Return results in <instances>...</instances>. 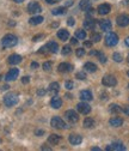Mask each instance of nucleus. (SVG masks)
Returning a JSON list of instances; mask_svg holds the SVG:
<instances>
[{
    "label": "nucleus",
    "mask_w": 129,
    "mask_h": 151,
    "mask_svg": "<svg viewBox=\"0 0 129 151\" xmlns=\"http://www.w3.org/2000/svg\"><path fill=\"white\" fill-rule=\"evenodd\" d=\"M71 5H73V0H68L66 3V6H71Z\"/></svg>",
    "instance_id": "obj_48"
},
{
    "label": "nucleus",
    "mask_w": 129,
    "mask_h": 151,
    "mask_svg": "<svg viewBox=\"0 0 129 151\" xmlns=\"http://www.w3.org/2000/svg\"><path fill=\"white\" fill-rule=\"evenodd\" d=\"M80 99L83 100V101H91L92 100V93H91V91H88V90H83L81 92H80Z\"/></svg>",
    "instance_id": "obj_19"
},
{
    "label": "nucleus",
    "mask_w": 129,
    "mask_h": 151,
    "mask_svg": "<svg viewBox=\"0 0 129 151\" xmlns=\"http://www.w3.org/2000/svg\"><path fill=\"white\" fill-rule=\"evenodd\" d=\"M48 4H54V3H58V0H47Z\"/></svg>",
    "instance_id": "obj_49"
},
{
    "label": "nucleus",
    "mask_w": 129,
    "mask_h": 151,
    "mask_svg": "<svg viewBox=\"0 0 129 151\" xmlns=\"http://www.w3.org/2000/svg\"><path fill=\"white\" fill-rule=\"evenodd\" d=\"M18 74H19V70L18 68H11L7 73H6V76H5V79L7 81V82H11V81H14L17 77H18Z\"/></svg>",
    "instance_id": "obj_9"
},
{
    "label": "nucleus",
    "mask_w": 129,
    "mask_h": 151,
    "mask_svg": "<svg viewBox=\"0 0 129 151\" xmlns=\"http://www.w3.org/2000/svg\"><path fill=\"white\" fill-rule=\"evenodd\" d=\"M42 150H50V147H47V146H42Z\"/></svg>",
    "instance_id": "obj_56"
},
{
    "label": "nucleus",
    "mask_w": 129,
    "mask_h": 151,
    "mask_svg": "<svg viewBox=\"0 0 129 151\" xmlns=\"http://www.w3.org/2000/svg\"><path fill=\"white\" fill-rule=\"evenodd\" d=\"M76 37L77 39H79V40H85V37H86V32H85V30H77V32H76Z\"/></svg>",
    "instance_id": "obj_30"
},
{
    "label": "nucleus",
    "mask_w": 129,
    "mask_h": 151,
    "mask_svg": "<svg viewBox=\"0 0 129 151\" xmlns=\"http://www.w3.org/2000/svg\"><path fill=\"white\" fill-rule=\"evenodd\" d=\"M58 37H59L60 40H62V41H67V40L69 39V34H68L67 30L61 29V30L58 31Z\"/></svg>",
    "instance_id": "obj_23"
},
{
    "label": "nucleus",
    "mask_w": 129,
    "mask_h": 151,
    "mask_svg": "<svg viewBox=\"0 0 129 151\" xmlns=\"http://www.w3.org/2000/svg\"><path fill=\"white\" fill-rule=\"evenodd\" d=\"M58 25H59V24H58V23H53V24H51V27H55V28H56V27H58Z\"/></svg>",
    "instance_id": "obj_58"
},
{
    "label": "nucleus",
    "mask_w": 129,
    "mask_h": 151,
    "mask_svg": "<svg viewBox=\"0 0 129 151\" xmlns=\"http://www.w3.org/2000/svg\"><path fill=\"white\" fill-rule=\"evenodd\" d=\"M0 142H1V140H0Z\"/></svg>",
    "instance_id": "obj_63"
},
{
    "label": "nucleus",
    "mask_w": 129,
    "mask_h": 151,
    "mask_svg": "<svg viewBox=\"0 0 129 151\" xmlns=\"http://www.w3.org/2000/svg\"><path fill=\"white\" fill-rule=\"evenodd\" d=\"M71 71H73V65L67 64V63H62V64L59 65V72L67 73V72H71Z\"/></svg>",
    "instance_id": "obj_13"
},
{
    "label": "nucleus",
    "mask_w": 129,
    "mask_h": 151,
    "mask_svg": "<svg viewBox=\"0 0 129 151\" xmlns=\"http://www.w3.org/2000/svg\"><path fill=\"white\" fill-rule=\"evenodd\" d=\"M116 22H117L118 27H122V28L123 27H128L129 25V14H121V16H118Z\"/></svg>",
    "instance_id": "obj_6"
},
{
    "label": "nucleus",
    "mask_w": 129,
    "mask_h": 151,
    "mask_svg": "<svg viewBox=\"0 0 129 151\" xmlns=\"http://www.w3.org/2000/svg\"><path fill=\"white\" fill-rule=\"evenodd\" d=\"M61 104H62V100H61L60 97H58V96H54V97L51 99V101H50V106H51L54 109H59V108L61 107Z\"/></svg>",
    "instance_id": "obj_17"
},
{
    "label": "nucleus",
    "mask_w": 129,
    "mask_h": 151,
    "mask_svg": "<svg viewBox=\"0 0 129 151\" xmlns=\"http://www.w3.org/2000/svg\"><path fill=\"white\" fill-rule=\"evenodd\" d=\"M43 37H44V35H43V34H40V35L33 36V39H32V40H33L35 42H37V41H40L41 39H43Z\"/></svg>",
    "instance_id": "obj_40"
},
{
    "label": "nucleus",
    "mask_w": 129,
    "mask_h": 151,
    "mask_svg": "<svg viewBox=\"0 0 129 151\" xmlns=\"http://www.w3.org/2000/svg\"><path fill=\"white\" fill-rule=\"evenodd\" d=\"M51 13L54 16H60V14H65L66 13V9L65 7H58V9H54L51 11Z\"/></svg>",
    "instance_id": "obj_28"
},
{
    "label": "nucleus",
    "mask_w": 129,
    "mask_h": 151,
    "mask_svg": "<svg viewBox=\"0 0 129 151\" xmlns=\"http://www.w3.org/2000/svg\"><path fill=\"white\" fill-rule=\"evenodd\" d=\"M96 27V19H92V18H87L84 22V29L85 30H93Z\"/></svg>",
    "instance_id": "obj_11"
},
{
    "label": "nucleus",
    "mask_w": 129,
    "mask_h": 151,
    "mask_svg": "<svg viewBox=\"0 0 129 151\" xmlns=\"http://www.w3.org/2000/svg\"><path fill=\"white\" fill-rule=\"evenodd\" d=\"M71 52H72V49H71L69 46H65V47L62 48V55H68Z\"/></svg>",
    "instance_id": "obj_35"
},
{
    "label": "nucleus",
    "mask_w": 129,
    "mask_h": 151,
    "mask_svg": "<svg viewBox=\"0 0 129 151\" xmlns=\"http://www.w3.org/2000/svg\"><path fill=\"white\" fill-rule=\"evenodd\" d=\"M22 82H23L24 84H28V83H29V77H23V78H22Z\"/></svg>",
    "instance_id": "obj_46"
},
{
    "label": "nucleus",
    "mask_w": 129,
    "mask_h": 151,
    "mask_svg": "<svg viewBox=\"0 0 129 151\" xmlns=\"http://www.w3.org/2000/svg\"><path fill=\"white\" fill-rule=\"evenodd\" d=\"M65 116H66V119L69 121V122H77L78 120H79V116H78V114L74 111V110H67L66 113H65Z\"/></svg>",
    "instance_id": "obj_8"
},
{
    "label": "nucleus",
    "mask_w": 129,
    "mask_h": 151,
    "mask_svg": "<svg viewBox=\"0 0 129 151\" xmlns=\"http://www.w3.org/2000/svg\"><path fill=\"white\" fill-rule=\"evenodd\" d=\"M77 78L80 79V81H85L86 79V74L84 72H78L77 73Z\"/></svg>",
    "instance_id": "obj_36"
},
{
    "label": "nucleus",
    "mask_w": 129,
    "mask_h": 151,
    "mask_svg": "<svg viewBox=\"0 0 129 151\" xmlns=\"http://www.w3.org/2000/svg\"><path fill=\"white\" fill-rule=\"evenodd\" d=\"M122 109H121V107L118 106V104H111L110 106V111L111 113H115V114H117V113H120Z\"/></svg>",
    "instance_id": "obj_31"
},
{
    "label": "nucleus",
    "mask_w": 129,
    "mask_h": 151,
    "mask_svg": "<svg viewBox=\"0 0 129 151\" xmlns=\"http://www.w3.org/2000/svg\"><path fill=\"white\" fill-rule=\"evenodd\" d=\"M68 140H69V143L72 145H79L83 142V138L79 134H71L69 138H68Z\"/></svg>",
    "instance_id": "obj_15"
},
{
    "label": "nucleus",
    "mask_w": 129,
    "mask_h": 151,
    "mask_svg": "<svg viewBox=\"0 0 129 151\" xmlns=\"http://www.w3.org/2000/svg\"><path fill=\"white\" fill-rule=\"evenodd\" d=\"M98 54V52H96V50H91L90 52V55H97Z\"/></svg>",
    "instance_id": "obj_51"
},
{
    "label": "nucleus",
    "mask_w": 129,
    "mask_h": 151,
    "mask_svg": "<svg viewBox=\"0 0 129 151\" xmlns=\"http://www.w3.org/2000/svg\"><path fill=\"white\" fill-rule=\"evenodd\" d=\"M61 140V137L59 134H50L49 138H48V142L51 144V145H58Z\"/></svg>",
    "instance_id": "obj_20"
},
{
    "label": "nucleus",
    "mask_w": 129,
    "mask_h": 151,
    "mask_svg": "<svg viewBox=\"0 0 129 151\" xmlns=\"http://www.w3.org/2000/svg\"><path fill=\"white\" fill-rule=\"evenodd\" d=\"M65 86H66V89L72 90L73 88H74V84H73V82H71V81H67V82L65 83Z\"/></svg>",
    "instance_id": "obj_37"
},
{
    "label": "nucleus",
    "mask_w": 129,
    "mask_h": 151,
    "mask_svg": "<svg viewBox=\"0 0 129 151\" xmlns=\"http://www.w3.org/2000/svg\"><path fill=\"white\" fill-rule=\"evenodd\" d=\"M92 150H93V151H99L100 149L99 147H92Z\"/></svg>",
    "instance_id": "obj_55"
},
{
    "label": "nucleus",
    "mask_w": 129,
    "mask_h": 151,
    "mask_svg": "<svg viewBox=\"0 0 129 151\" xmlns=\"http://www.w3.org/2000/svg\"><path fill=\"white\" fill-rule=\"evenodd\" d=\"M109 124L111 125L113 127H120V126H122L123 120H122L121 118L115 116V118H113V119H110V120H109Z\"/></svg>",
    "instance_id": "obj_21"
},
{
    "label": "nucleus",
    "mask_w": 129,
    "mask_h": 151,
    "mask_svg": "<svg viewBox=\"0 0 129 151\" xmlns=\"http://www.w3.org/2000/svg\"><path fill=\"white\" fill-rule=\"evenodd\" d=\"M125 45H127V46L129 47V36H128V37H127V39H125Z\"/></svg>",
    "instance_id": "obj_54"
},
{
    "label": "nucleus",
    "mask_w": 129,
    "mask_h": 151,
    "mask_svg": "<svg viewBox=\"0 0 129 151\" xmlns=\"http://www.w3.org/2000/svg\"><path fill=\"white\" fill-rule=\"evenodd\" d=\"M106 150L110 151V150H115V151H123L125 150V146L122 144V143H114L111 145H109L106 146Z\"/></svg>",
    "instance_id": "obj_12"
},
{
    "label": "nucleus",
    "mask_w": 129,
    "mask_h": 151,
    "mask_svg": "<svg viewBox=\"0 0 129 151\" xmlns=\"http://www.w3.org/2000/svg\"><path fill=\"white\" fill-rule=\"evenodd\" d=\"M77 109H78L79 113H81V114H88V113L91 111V107H90L85 101L80 102V103L77 106Z\"/></svg>",
    "instance_id": "obj_10"
},
{
    "label": "nucleus",
    "mask_w": 129,
    "mask_h": 151,
    "mask_svg": "<svg viewBox=\"0 0 129 151\" xmlns=\"http://www.w3.org/2000/svg\"><path fill=\"white\" fill-rule=\"evenodd\" d=\"M127 74H128V77H129V71H128V73H127Z\"/></svg>",
    "instance_id": "obj_60"
},
{
    "label": "nucleus",
    "mask_w": 129,
    "mask_h": 151,
    "mask_svg": "<svg viewBox=\"0 0 129 151\" xmlns=\"http://www.w3.org/2000/svg\"><path fill=\"white\" fill-rule=\"evenodd\" d=\"M50 124H51V126H53V127L59 128V129H63V128H66V127H67V125L65 124V121H63L61 118H59V116H54V118L51 119Z\"/></svg>",
    "instance_id": "obj_4"
},
{
    "label": "nucleus",
    "mask_w": 129,
    "mask_h": 151,
    "mask_svg": "<svg viewBox=\"0 0 129 151\" xmlns=\"http://www.w3.org/2000/svg\"><path fill=\"white\" fill-rule=\"evenodd\" d=\"M92 43H93L92 41H85V42H84V46H85V47H92Z\"/></svg>",
    "instance_id": "obj_45"
},
{
    "label": "nucleus",
    "mask_w": 129,
    "mask_h": 151,
    "mask_svg": "<svg viewBox=\"0 0 129 151\" xmlns=\"http://www.w3.org/2000/svg\"><path fill=\"white\" fill-rule=\"evenodd\" d=\"M106 96H108L106 93H103V95H100V99H103V100H106V99H108Z\"/></svg>",
    "instance_id": "obj_52"
},
{
    "label": "nucleus",
    "mask_w": 129,
    "mask_h": 151,
    "mask_svg": "<svg viewBox=\"0 0 129 151\" xmlns=\"http://www.w3.org/2000/svg\"><path fill=\"white\" fill-rule=\"evenodd\" d=\"M88 7H90V1L88 0H81L80 1V9H83V11H85Z\"/></svg>",
    "instance_id": "obj_32"
},
{
    "label": "nucleus",
    "mask_w": 129,
    "mask_h": 151,
    "mask_svg": "<svg viewBox=\"0 0 129 151\" xmlns=\"http://www.w3.org/2000/svg\"><path fill=\"white\" fill-rule=\"evenodd\" d=\"M118 43V36L115 32H109L105 37V45L108 47H114Z\"/></svg>",
    "instance_id": "obj_3"
},
{
    "label": "nucleus",
    "mask_w": 129,
    "mask_h": 151,
    "mask_svg": "<svg viewBox=\"0 0 129 151\" xmlns=\"http://www.w3.org/2000/svg\"><path fill=\"white\" fill-rule=\"evenodd\" d=\"M47 48H48V52L50 53H56L59 50V45L56 42H49L47 45Z\"/></svg>",
    "instance_id": "obj_25"
},
{
    "label": "nucleus",
    "mask_w": 129,
    "mask_h": 151,
    "mask_svg": "<svg viewBox=\"0 0 129 151\" xmlns=\"http://www.w3.org/2000/svg\"><path fill=\"white\" fill-rule=\"evenodd\" d=\"M59 90H60V85H59V83H56V82H54V83H51V84L49 85V92L51 93L53 96H54Z\"/></svg>",
    "instance_id": "obj_24"
},
{
    "label": "nucleus",
    "mask_w": 129,
    "mask_h": 151,
    "mask_svg": "<svg viewBox=\"0 0 129 151\" xmlns=\"http://www.w3.org/2000/svg\"><path fill=\"white\" fill-rule=\"evenodd\" d=\"M4 103L6 107H13L18 103V95L14 92H10L4 97Z\"/></svg>",
    "instance_id": "obj_2"
},
{
    "label": "nucleus",
    "mask_w": 129,
    "mask_h": 151,
    "mask_svg": "<svg viewBox=\"0 0 129 151\" xmlns=\"http://www.w3.org/2000/svg\"><path fill=\"white\" fill-rule=\"evenodd\" d=\"M71 43H72V45H77V43H78V41H77L76 39H72V40H71Z\"/></svg>",
    "instance_id": "obj_50"
},
{
    "label": "nucleus",
    "mask_w": 129,
    "mask_h": 151,
    "mask_svg": "<svg viewBox=\"0 0 129 151\" xmlns=\"http://www.w3.org/2000/svg\"><path fill=\"white\" fill-rule=\"evenodd\" d=\"M42 22H43V17H41V16H35V17H31L29 19V23L31 25H38Z\"/></svg>",
    "instance_id": "obj_22"
},
{
    "label": "nucleus",
    "mask_w": 129,
    "mask_h": 151,
    "mask_svg": "<svg viewBox=\"0 0 129 151\" xmlns=\"http://www.w3.org/2000/svg\"><path fill=\"white\" fill-rule=\"evenodd\" d=\"M110 11H111V7H110L109 4H102L98 6V13L99 14H108Z\"/></svg>",
    "instance_id": "obj_18"
},
{
    "label": "nucleus",
    "mask_w": 129,
    "mask_h": 151,
    "mask_svg": "<svg viewBox=\"0 0 129 151\" xmlns=\"http://www.w3.org/2000/svg\"><path fill=\"white\" fill-rule=\"evenodd\" d=\"M37 95H38V96H44V95H46V90H44V89L37 90Z\"/></svg>",
    "instance_id": "obj_42"
},
{
    "label": "nucleus",
    "mask_w": 129,
    "mask_h": 151,
    "mask_svg": "<svg viewBox=\"0 0 129 151\" xmlns=\"http://www.w3.org/2000/svg\"><path fill=\"white\" fill-rule=\"evenodd\" d=\"M21 61H22V56L18 54H12L9 56V64H11V65H17Z\"/></svg>",
    "instance_id": "obj_16"
},
{
    "label": "nucleus",
    "mask_w": 129,
    "mask_h": 151,
    "mask_svg": "<svg viewBox=\"0 0 129 151\" xmlns=\"http://www.w3.org/2000/svg\"><path fill=\"white\" fill-rule=\"evenodd\" d=\"M100 40H102L100 34H98V32H92V35H91V41H92V42H99Z\"/></svg>",
    "instance_id": "obj_29"
},
{
    "label": "nucleus",
    "mask_w": 129,
    "mask_h": 151,
    "mask_svg": "<svg viewBox=\"0 0 129 151\" xmlns=\"http://www.w3.org/2000/svg\"><path fill=\"white\" fill-rule=\"evenodd\" d=\"M113 59H114L116 63H121V61H122V55H121L120 53H114Z\"/></svg>",
    "instance_id": "obj_34"
},
{
    "label": "nucleus",
    "mask_w": 129,
    "mask_h": 151,
    "mask_svg": "<svg viewBox=\"0 0 129 151\" xmlns=\"http://www.w3.org/2000/svg\"><path fill=\"white\" fill-rule=\"evenodd\" d=\"M9 88H10V86H9V85H7V84H6V85H4V86H3V88H1V90H7V89H9Z\"/></svg>",
    "instance_id": "obj_53"
},
{
    "label": "nucleus",
    "mask_w": 129,
    "mask_h": 151,
    "mask_svg": "<svg viewBox=\"0 0 129 151\" xmlns=\"http://www.w3.org/2000/svg\"><path fill=\"white\" fill-rule=\"evenodd\" d=\"M1 78H3V77H1V76H0V81H1Z\"/></svg>",
    "instance_id": "obj_59"
},
{
    "label": "nucleus",
    "mask_w": 129,
    "mask_h": 151,
    "mask_svg": "<svg viewBox=\"0 0 129 151\" xmlns=\"http://www.w3.org/2000/svg\"><path fill=\"white\" fill-rule=\"evenodd\" d=\"M128 61H129V55H128Z\"/></svg>",
    "instance_id": "obj_61"
},
{
    "label": "nucleus",
    "mask_w": 129,
    "mask_h": 151,
    "mask_svg": "<svg viewBox=\"0 0 129 151\" xmlns=\"http://www.w3.org/2000/svg\"><path fill=\"white\" fill-rule=\"evenodd\" d=\"M122 110H123V111L127 115H129V106H124V107L122 108Z\"/></svg>",
    "instance_id": "obj_44"
},
{
    "label": "nucleus",
    "mask_w": 129,
    "mask_h": 151,
    "mask_svg": "<svg viewBox=\"0 0 129 151\" xmlns=\"http://www.w3.org/2000/svg\"><path fill=\"white\" fill-rule=\"evenodd\" d=\"M50 68H51V63L50 61H47V63L43 64V70L44 71H50Z\"/></svg>",
    "instance_id": "obj_38"
},
{
    "label": "nucleus",
    "mask_w": 129,
    "mask_h": 151,
    "mask_svg": "<svg viewBox=\"0 0 129 151\" xmlns=\"http://www.w3.org/2000/svg\"><path fill=\"white\" fill-rule=\"evenodd\" d=\"M58 1H59V0H58Z\"/></svg>",
    "instance_id": "obj_64"
},
{
    "label": "nucleus",
    "mask_w": 129,
    "mask_h": 151,
    "mask_svg": "<svg viewBox=\"0 0 129 151\" xmlns=\"http://www.w3.org/2000/svg\"><path fill=\"white\" fill-rule=\"evenodd\" d=\"M42 11V7H41V5L38 4V3H30L29 5H28V12H30V13H32V14H36V13H40Z\"/></svg>",
    "instance_id": "obj_7"
},
{
    "label": "nucleus",
    "mask_w": 129,
    "mask_h": 151,
    "mask_svg": "<svg viewBox=\"0 0 129 151\" xmlns=\"http://www.w3.org/2000/svg\"><path fill=\"white\" fill-rule=\"evenodd\" d=\"M97 56H98V59H99V61H100L102 64H105V63H106V56H105L104 53H99V52H98Z\"/></svg>",
    "instance_id": "obj_33"
},
{
    "label": "nucleus",
    "mask_w": 129,
    "mask_h": 151,
    "mask_svg": "<svg viewBox=\"0 0 129 151\" xmlns=\"http://www.w3.org/2000/svg\"><path fill=\"white\" fill-rule=\"evenodd\" d=\"M84 126H85L86 128H92V127L95 126V120L91 119V118H86V119L84 120Z\"/></svg>",
    "instance_id": "obj_27"
},
{
    "label": "nucleus",
    "mask_w": 129,
    "mask_h": 151,
    "mask_svg": "<svg viewBox=\"0 0 129 151\" xmlns=\"http://www.w3.org/2000/svg\"><path fill=\"white\" fill-rule=\"evenodd\" d=\"M102 83L105 86H115L117 84V81L114 76H105V77H103V79H102Z\"/></svg>",
    "instance_id": "obj_5"
},
{
    "label": "nucleus",
    "mask_w": 129,
    "mask_h": 151,
    "mask_svg": "<svg viewBox=\"0 0 129 151\" xmlns=\"http://www.w3.org/2000/svg\"><path fill=\"white\" fill-rule=\"evenodd\" d=\"M99 27L103 31H110L111 30V22H110L109 19H102L99 22Z\"/></svg>",
    "instance_id": "obj_14"
},
{
    "label": "nucleus",
    "mask_w": 129,
    "mask_h": 151,
    "mask_svg": "<svg viewBox=\"0 0 129 151\" xmlns=\"http://www.w3.org/2000/svg\"><path fill=\"white\" fill-rule=\"evenodd\" d=\"M84 54H85V50H84L83 48L77 49V56H79V58H81V56H84Z\"/></svg>",
    "instance_id": "obj_41"
},
{
    "label": "nucleus",
    "mask_w": 129,
    "mask_h": 151,
    "mask_svg": "<svg viewBox=\"0 0 129 151\" xmlns=\"http://www.w3.org/2000/svg\"><path fill=\"white\" fill-rule=\"evenodd\" d=\"M35 134H36V136H38V137H41V136L44 134V131H42V129H37V131L35 132Z\"/></svg>",
    "instance_id": "obj_43"
},
{
    "label": "nucleus",
    "mask_w": 129,
    "mask_h": 151,
    "mask_svg": "<svg viewBox=\"0 0 129 151\" xmlns=\"http://www.w3.org/2000/svg\"><path fill=\"white\" fill-rule=\"evenodd\" d=\"M128 88H129V85H128Z\"/></svg>",
    "instance_id": "obj_62"
},
{
    "label": "nucleus",
    "mask_w": 129,
    "mask_h": 151,
    "mask_svg": "<svg viewBox=\"0 0 129 151\" xmlns=\"http://www.w3.org/2000/svg\"><path fill=\"white\" fill-rule=\"evenodd\" d=\"M67 24L69 25V27H72V25H74L76 24V19L73 17H69L68 19H67Z\"/></svg>",
    "instance_id": "obj_39"
},
{
    "label": "nucleus",
    "mask_w": 129,
    "mask_h": 151,
    "mask_svg": "<svg viewBox=\"0 0 129 151\" xmlns=\"http://www.w3.org/2000/svg\"><path fill=\"white\" fill-rule=\"evenodd\" d=\"M38 67V64L37 63H32L31 64V68H37Z\"/></svg>",
    "instance_id": "obj_47"
},
{
    "label": "nucleus",
    "mask_w": 129,
    "mask_h": 151,
    "mask_svg": "<svg viewBox=\"0 0 129 151\" xmlns=\"http://www.w3.org/2000/svg\"><path fill=\"white\" fill-rule=\"evenodd\" d=\"M84 68H85L87 72H91V73H93V72L97 71V66H96L95 64H92V63H86L85 66H84Z\"/></svg>",
    "instance_id": "obj_26"
},
{
    "label": "nucleus",
    "mask_w": 129,
    "mask_h": 151,
    "mask_svg": "<svg viewBox=\"0 0 129 151\" xmlns=\"http://www.w3.org/2000/svg\"><path fill=\"white\" fill-rule=\"evenodd\" d=\"M14 1H16V3H18V4H19V3H23L24 0H14Z\"/></svg>",
    "instance_id": "obj_57"
},
{
    "label": "nucleus",
    "mask_w": 129,
    "mask_h": 151,
    "mask_svg": "<svg viewBox=\"0 0 129 151\" xmlns=\"http://www.w3.org/2000/svg\"><path fill=\"white\" fill-rule=\"evenodd\" d=\"M17 43H18V39H17L14 35H12V34H7L6 36H4V39H3V41H1V45H3V47H5V48L14 47Z\"/></svg>",
    "instance_id": "obj_1"
}]
</instances>
